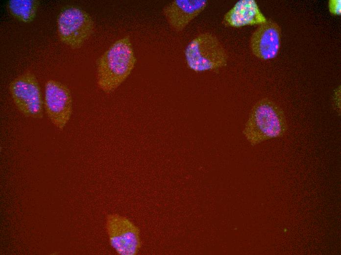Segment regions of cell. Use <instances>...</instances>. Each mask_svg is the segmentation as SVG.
<instances>
[{"mask_svg":"<svg viewBox=\"0 0 341 255\" xmlns=\"http://www.w3.org/2000/svg\"><path fill=\"white\" fill-rule=\"evenodd\" d=\"M136 62L128 36L116 41L97 61V81L106 93L114 91L129 76Z\"/></svg>","mask_w":341,"mask_h":255,"instance_id":"1","label":"cell"},{"mask_svg":"<svg viewBox=\"0 0 341 255\" xmlns=\"http://www.w3.org/2000/svg\"><path fill=\"white\" fill-rule=\"evenodd\" d=\"M287 129L283 111L268 99L258 101L252 107L243 133L252 146L282 136Z\"/></svg>","mask_w":341,"mask_h":255,"instance_id":"2","label":"cell"},{"mask_svg":"<svg viewBox=\"0 0 341 255\" xmlns=\"http://www.w3.org/2000/svg\"><path fill=\"white\" fill-rule=\"evenodd\" d=\"M188 67L196 72L216 70L225 66L227 55L218 38L211 33H202L193 39L185 50Z\"/></svg>","mask_w":341,"mask_h":255,"instance_id":"3","label":"cell"},{"mask_svg":"<svg viewBox=\"0 0 341 255\" xmlns=\"http://www.w3.org/2000/svg\"><path fill=\"white\" fill-rule=\"evenodd\" d=\"M56 23L60 40L73 49L81 47L94 29L92 17L84 10L75 6H67L62 9L57 16Z\"/></svg>","mask_w":341,"mask_h":255,"instance_id":"4","label":"cell"},{"mask_svg":"<svg viewBox=\"0 0 341 255\" xmlns=\"http://www.w3.org/2000/svg\"><path fill=\"white\" fill-rule=\"evenodd\" d=\"M9 90L21 113L34 119L43 117L44 101L39 84L33 74L26 72L20 75L11 82Z\"/></svg>","mask_w":341,"mask_h":255,"instance_id":"5","label":"cell"},{"mask_svg":"<svg viewBox=\"0 0 341 255\" xmlns=\"http://www.w3.org/2000/svg\"><path fill=\"white\" fill-rule=\"evenodd\" d=\"M106 228L111 246L120 255H135L141 247L140 230L118 214L107 216Z\"/></svg>","mask_w":341,"mask_h":255,"instance_id":"6","label":"cell"},{"mask_svg":"<svg viewBox=\"0 0 341 255\" xmlns=\"http://www.w3.org/2000/svg\"><path fill=\"white\" fill-rule=\"evenodd\" d=\"M44 106L53 125L63 129L69 121L73 111V99L69 88L56 80H48L45 87Z\"/></svg>","mask_w":341,"mask_h":255,"instance_id":"7","label":"cell"},{"mask_svg":"<svg viewBox=\"0 0 341 255\" xmlns=\"http://www.w3.org/2000/svg\"><path fill=\"white\" fill-rule=\"evenodd\" d=\"M281 28L274 21L267 20L251 35L250 47L258 58L268 60L275 58L280 47Z\"/></svg>","mask_w":341,"mask_h":255,"instance_id":"8","label":"cell"},{"mask_svg":"<svg viewBox=\"0 0 341 255\" xmlns=\"http://www.w3.org/2000/svg\"><path fill=\"white\" fill-rule=\"evenodd\" d=\"M208 4L206 0H175L165 6L163 13L176 31L183 30Z\"/></svg>","mask_w":341,"mask_h":255,"instance_id":"9","label":"cell"},{"mask_svg":"<svg viewBox=\"0 0 341 255\" xmlns=\"http://www.w3.org/2000/svg\"><path fill=\"white\" fill-rule=\"evenodd\" d=\"M267 20L255 0H241L225 14L223 23L227 26L238 28L260 25Z\"/></svg>","mask_w":341,"mask_h":255,"instance_id":"10","label":"cell"},{"mask_svg":"<svg viewBox=\"0 0 341 255\" xmlns=\"http://www.w3.org/2000/svg\"><path fill=\"white\" fill-rule=\"evenodd\" d=\"M39 6L37 0H10L7 4L10 14L24 23H29L34 20Z\"/></svg>","mask_w":341,"mask_h":255,"instance_id":"11","label":"cell"},{"mask_svg":"<svg viewBox=\"0 0 341 255\" xmlns=\"http://www.w3.org/2000/svg\"><path fill=\"white\" fill-rule=\"evenodd\" d=\"M328 7L330 12L334 15L341 14V0H330L328 2Z\"/></svg>","mask_w":341,"mask_h":255,"instance_id":"12","label":"cell"}]
</instances>
